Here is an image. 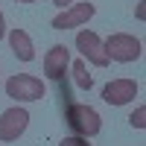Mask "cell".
<instances>
[{
    "label": "cell",
    "instance_id": "4fadbf2b",
    "mask_svg": "<svg viewBox=\"0 0 146 146\" xmlns=\"http://www.w3.org/2000/svg\"><path fill=\"white\" fill-rule=\"evenodd\" d=\"M6 35V21H3V12H0V38Z\"/></svg>",
    "mask_w": 146,
    "mask_h": 146
},
{
    "label": "cell",
    "instance_id": "277c9868",
    "mask_svg": "<svg viewBox=\"0 0 146 146\" xmlns=\"http://www.w3.org/2000/svg\"><path fill=\"white\" fill-rule=\"evenodd\" d=\"M76 50L82 53V58H88L94 67H105L108 64V56H105V47H102V38L91 29H82L76 35Z\"/></svg>",
    "mask_w": 146,
    "mask_h": 146
},
{
    "label": "cell",
    "instance_id": "30bf717a",
    "mask_svg": "<svg viewBox=\"0 0 146 146\" xmlns=\"http://www.w3.org/2000/svg\"><path fill=\"white\" fill-rule=\"evenodd\" d=\"M70 73H73V82H76V85H79L82 91H91V85H94V79H91V73L85 70V62H73Z\"/></svg>",
    "mask_w": 146,
    "mask_h": 146
},
{
    "label": "cell",
    "instance_id": "6da1fadb",
    "mask_svg": "<svg viewBox=\"0 0 146 146\" xmlns=\"http://www.w3.org/2000/svg\"><path fill=\"white\" fill-rule=\"evenodd\" d=\"M64 120H67L70 131L79 135V137H94V135H100V129H102V120L96 114V108L85 105V102H70Z\"/></svg>",
    "mask_w": 146,
    "mask_h": 146
},
{
    "label": "cell",
    "instance_id": "9c48e42d",
    "mask_svg": "<svg viewBox=\"0 0 146 146\" xmlns=\"http://www.w3.org/2000/svg\"><path fill=\"white\" fill-rule=\"evenodd\" d=\"M9 47H12V53H15V56L21 58V62H32V58H35L32 38H29V35L23 32V29H18V27L9 32Z\"/></svg>",
    "mask_w": 146,
    "mask_h": 146
},
{
    "label": "cell",
    "instance_id": "9a60e30c",
    "mask_svg": "<svg viewBox=\"0 0 146 146\" xmlns=\"http://www.w3.org/2000/svg\"><path fill=\"white\" fill-rule=\"evenodd\" d=\"M18 3H35V0H18Z\"/></svg>",
    "mask_w": 146,
    "mask_h": 146
},
{
    "label": "cell",
    "instance_id": "8992f818",
    "mask_svg": "<svg viewBox=\"0 0 146 146\" xmlns=\"http://www.w3.org/2000/svg\"><path fill=\"white\" fill-rule=\"evenodd\" d=\"M94 12H96V6L94 3H76V6H70V9H64L62 15H56L53 18V29H73V27H85L91 18H94Z\"/></svg>",
    "mask_w": 146,
    "mask_h": 146
},
{
    "label": "cell",
    "instance_id": "3957f363",
    "mask_svg": "<svg viewBox=\"0 0 146 146\" xmlns=\"http://www.w3.org/2000/svg\"><path fill=\"white\" fill-rule=\"evenodd\" d=\"M6 96L18 102H35V100H44L47 88L38 76H29V73H15L12 79H6Z\"/></svg>",
    "mask_w": 146,
    "mask_h": 146
},
{
    "label": "cell",
    "instance_id": "5bb4252c",
    "mask_svg": "<svg viewBox=\"0 0 146 146\" xmlns=\"http://www.w3.org/2000/svg\"><path fill=\"white\" fill-rule=\"evenodd\" d=\"M53 3H56V6H70L73 0H53Z\"/></svg>",
    "mask_w": 146,
    "mask_h": 146
},
{
    "label": "cell",
    "instance_id": "7c38bea8",
    "mask_svg": "<svg viewBox=\"0 0 146 146\" xmlns=\"http://www.w3.org/2000/svg\"><path fill=\"white\" fill-rule=\"evenodd\" d=\"M58 146H91V143H88V137H79V135H73V137H64Z\"/></svg>",
    "mask_w": 146,
    "mask_h": 146
},
{
    "label": "cell",
    "instance_id": "7a4b0ae2",
    "mask_svg": "<svg viewBox=\"0 0 146 146\" xmlns=\"http://www.w3.org/2000/svg\"><path fill=\"white\" fill-rule=\"evenodd\" d=\"M105 47V56H108V62H137V58L143 56V44L140 38H135V35H129V32H114L108 41H102Z\"/></svg>",
    "mask_w": 146,
    "mask_h": 146
},
{
    "label": "cell",
    "instance_id": "5b68a950",
    "mask_svg": "<svg viewBox=\"0 0 146 146\" xmlns=\"http://www.w3.org/2000/svg\"><path fill=\"white\" fill-rule=\"evenodd\" d=\"M29 126V111L27 108H6L0 114V140H18Z\"/></svg>",
    "mask_w": 146,
    "mask_h": 146
},
{
    "label": "cell",
    "instance_id": "8fae6325",
    "mask_svg": "<svg viewBox=\"0 0 146 146\" xmlns=\"http://www.w3.org/2000/svg\"><path fill=\"white\" fill-rule=\"evenodd\" d=\"M129 123L135 126V129H146V108H143V105H140L137 111H135V114L129 117Z\"/></svg>",
    "mask_w": 146,
    "mask_h": 146
},
{
    "label": "cell",
    "instance_id": "ba28073f",
    "mask_svg": "<svg viewBox=\"0 0 146 146\" xmlns=\"http://www.w3.org/2000/svg\"><path fill=\"white\" fill-rule=\"evenodd\" d=\"M70 64V50L64 44H53L44 56V73L50 79H64V70Z\"/></svg>",
    "mask_w": 146,
    "mask_h": 146
},
{
    "label": "cell",
    "instance_id": "52a82bcc",
    "mask_svg": "<svg viewBox=\"0 0 146 146\" xmlns=\"http://www.w3.org/2000/svg\"><path fill=\"white\" fill-rule=\"evenodd\" d=\"M137 96V82L135 79H114L102 88V100L108 105H126Z\"/></svg>",
    "mask_w": 146,
    "mask_h": 146
}]
</instances>
